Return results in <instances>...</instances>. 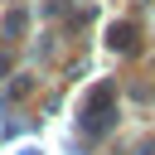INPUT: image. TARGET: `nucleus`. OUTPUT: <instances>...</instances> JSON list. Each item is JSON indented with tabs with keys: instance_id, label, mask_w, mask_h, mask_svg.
I'll return each instance as SVG.
<instances>
[{
	"instance_id": "f03ea898",
	"label": "nucleus",
	"mask_w": 155,
	"mask_h": 155,
	"mask_svg": "<svg viewBox=\"0 0 155 155\" xmlns=\"http://www.w3.org/2000/svg\"><path fill=\"white\" fill-rule=\"evenodd\" d=\"M24 155H39V150H24Z\"/></svg>"
},
{
	"instance_id": "f257e3e1",
	"label": "nucleus",
	"mask_w": 155,
	"mask_h": 155,
	"mask_svg": "<svg viewBox=\"0 0 155 155\" xmlns=\"http://www.w3.org/2000/svg\"><path fill=\"white\" fill-rule=\"evenodd\" d=\"M82 131H87V136H107V131H111V87H107V82L92 87V102L82 107Z\"/></svg>"
}]
</instances>
